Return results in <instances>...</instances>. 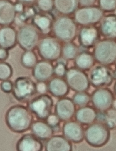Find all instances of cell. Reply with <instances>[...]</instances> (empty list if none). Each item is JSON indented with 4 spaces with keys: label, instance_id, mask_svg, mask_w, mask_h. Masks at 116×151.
Here are the masks:
<instances>
[{
    "label": "cell",
    "instance_id": "cell-1",
    "mask_svg": "<svg viewBox=\"0 0 116 151\" xmlns=\"http://www.w3.org/2000/svg\"><path fill=\"white\" fill-rule=\"evenodd\" d=\"M32 114L28 108L22 105L12 106L6 113L5 121L6 125L15 133L26 132L31 129L34 122Z\"/></svg>",
    "mask_w": 116,
    "mask_h": 151
},
{
    "label": "cell",
    "instance_id": "cell-2",
    "mask_svg": "<svg viewBox=\"0 0 116 151\" xmlns=\"http://www.w3.org/2000/svg\"><path fill=\"white\" fill-rule=\"evenodd\" d=\"M52 29L58 40L65 43L73 41L78 33L75 21L66 16H60L57 18L53 22Z\"/></svg>",
    "mask_w": 116,
    "mask_h": 151
},
{
    "label": "cell",
    "instance_id": "cell-3",
    "mask_svg": "<svg viewBox=\"0 0 116 151\" xmlns=\"http://www.w3.org/2000/svg\"><path fill=\"white\" fill-rule=\"evenodd\" d=\"M110 138V129L102 122H95L85 129V140L92 147H102L108 143Z\"/></svg>",
    "mask_w": 116,
    "mask_h": 151
},
{
    "label": "cell",
    "instance_id": "cell-4",
    "mask_svg": "<svg viewBox=\"0 0 116 151\" xmlns=\"http://www.w3.org/2000/svg\"><path fill=\"white\" fill-rule=\"evenodd\" d=\"M93 56L99 64L110 66L116 63V40L104 39L94 47Z\"/></svg>",
    "mask_w": 116,
    "mask_h": 151
},
{
    "label": "cell",
    "instance_id": "cell-5",
    "mask_svg": "<svg viewBox=\"0 0 116 151\" xmlns=\"http://www.w3.org/2000/svg\"><path fill=\"white\" fill-rule=\"evenodd\" d=\"M37 93V84L29 77H18L13 83L12 95L20 102L30 101Z\"/></svg>",
    "mask_w": 116,
    "mask_h": 151
},
{
    "label": "cell",
    "instance_id": "cell-6",
    "mask_svg": "<svg viewBox=\"0 0 116 151\" xmlns=\"http://www.w3.org/2000/svg\"><path fill=\"white\" fill-rule=\"evenodd\" d=\"M54 100L46 93L34 97L28 102V108L31 112L41 120H46L51 114Z\"/></svg>",
    "mask_w": 116,
    "mask_h": 151
},
{
    "label": "cell",
    "instance_id": "cell-7",
    "mask_svg": "<svg viewBox=\"0 0 116 151\" xmlns=\"http://www.w3.org/2000/svg\"><path fill=\"white\" fill-rule=\"evenodd\" d=\"M114 70L109 66L98 64L94 66L88 74L90 84L96 88H108L113 83Z\"/></svg>",
    "mask_w": 116,
    "mask_h": 151
},
{
    "label": "cell",
    "instance_id": "cell-8",
    "mask_svg": "<svg viewBox=\"0 0 116 151\" xmlns=\"http://www.w3.org/2000/svg\"><path fill=\"white\" fill-rule=\"evenodd\" d=\"M37 49L41 58L51 62L59 60L61 55L62 47L57 38L47 37L40 40Z\"/></svg>",
    "mask_w": 116,
    "mask_h": 151
},
{
    "label": "cell",
    "instance_id": "cell-9",
    "mask_svg": "<svg viewBox=\"0 0 116 151\" xmlns=\"http://www.w3.org/2000/svg\"><path fill=\"white\" fill-rule=\"evenodd\" d=\"M104 17V12L99 6L82 7L76 11L75 21L83 26H91L100 23Z\"/></svg>",
    "mask_w": 116,
    "mask_h": 151
},
{
    "label": "cell",
    "instance_id": "cell-10",
    "mask_svg": "<svg viewBox=\"0 0 116 151\" xmlns=\"http://www.w3.org/2000/svg\"><path fill=\"white\" fill-rule=\"evenodd\" d=\"M115 100L114 93L108 88H97L91 95V102L98 111L106 112L112 109Z\"/></svg>",
    "mask_w": 116,
    "mask_h": 151
},
{
    "label": "cell",
    "instance_id": "cell-11",
    "mask_svg": "<svg viewBox=\"0 0 116 151\" xmlns=\"http://www.w3.org/2000/svg\"><path fill=\"white\" fill-rule=\"evenodd\" d=\"M38 30L31 24L23 25L17 32V42L23 50L32 51L39 42Z\"/></svg>",
    "mask_w": 116,
    "mask_h": 151
},
{
    "label": "cell",
    "instance_id": "cell-12",
    "mask_svg": "<svg viewBox=\"0 0 116 151\" xmlns=\"http://www.w3.org/2000/svg\"><path fill=\"white\" fill-rule=\"evenodd\" d=\"M65 78L70 88L76 93L86 91L90 88L91 84L88 76L77 68L68 69Z\"/></svg>",
    "mask_w": 116,
    "mask_h": 151
},
{
    "label": "cell",
    "instance_id": "cell-13",
    "mask_svg": "<svg viewBox=\"0 0 116 151\" xmlns=\"http://www.w3.org/2000/svg\"><path fill=\"white\" fill-rule=\"evenodd\" d=\"M99 29L94 26H84L78 32V41L80 45L85 49L94 47L101 41Z\"/></svg>",
    "mask_w": 116,
    "mask_h": 151
},
{
    "label": "cell",
    "instance_id": "cell-14",
    "mask_svg": "<svg viewBox=\"0 0 116 151\" xmlns=\"http://www.w3.org/2000/svg\"><path fill=\"white\" fill-rule=\"evenodd\" d=\"M62 130L63 136L73 143H81L85 139V129L77 121L66 122L63 126Z\"/></svg>",
    "mask_w": 116,
    "mask_h": 151
},
{
    "label": "cell",
    "instance_id": "cell-15",
    "mask_svg": "<svg viewBox=\"0 0 116 151\" xmlns=\"http://www.w3.org/2000/svg\"><path fill=\"white\" fill-rule=\"evenodd\" d=\"M55 113L61 121H70L76 112V105L72 99L68 97L60 99L55 105Z\"/></svg>",
    "mask_w": 116,
    "mask_h": 151
},
{
    "label": "cell",
    "instance_id": "cell-16",
    "mask_svg": "<svg viewBox=\"0 0 116 151\" xmlns=\"http://www.w3.org/2000/svg\"><path fill=\"white\" fill-rule=\"evenodd\" d=\"M43 148L41 141L31 133L24 134L16 144V151H43Z\"/></svg>",
    "mask_w": 116,
    "mask_h": 151
},
{
    "label": "cell",
    "instance_id": "cell-17",
    "mask_svg": "<svg viewBox=\"0 0 116 151\" xmlns=\"http://www.w3.org/2000/svg\"><path fill=\"white\" fill-rule=\"evenodd\" d=\"M101 35L105 39L116 40V14L104 16L100 22L99 28Z\"/></svg>",
    "mask_w": 116,
    "mask_h": 151
},
{
    "label": "cell",
    "instance_id": "cell-18",
    "mask_svg": "<svg viewBox=\"0 0 116 151\" xmlns=\"http://www.w3.org/2000/svg\"><path fill=\"white\" fill-rule=\"evenodd\" d=\"M54 66L49 61H40L32 69V75L39 82L45 83L50 80L54 74Z\"/></svg>",
    "mask_w": 116,
    "mask_h": 151
},
{
    "label": "cell",
    "instance_id": "cell-19",
    "mask_svg": "<svg viewBox=\"0 0 116 151\" xmlns=\"http://www.w3.org/2000/svg\"><path fill=\"white\" fill-rule=\"evenodd\" d=\"M45 151H73L71 142L61 135L53 136L45 144Z\"/></svg>",
    "mask_w": 116,
    "mask_h": 151
},
{
    "label": "cell",
    "instance_id": "cell-20",
    "mask_svg": "<svg viewBox=\"0 0 116 151\" xmlns=\"http://www.w3.org/2000/svg\"><path fill=\"white\" fill-rule=\"evenodd\" d=\"M49 93L56 98H65L70 92V87L66 81L59 77L53 78L49 81L48 85Z\"/></svg>",
    "mask_w": 116,
    "mask_h": 151
},
{
    "label": "cell",
    "instance_id": "cell-21",
    "mask_svg": "<svg viewBox=\"0 0 116 151\" xmlns=\"http://www.w3.org/2000/svg\"><path fill=\"white\" fill-rule=\"evenodd\" d=\"M16 15L12 2L6 0L0 1V24L1 26H9L12 24Z\"/></svg>",
    "mask_w": 116,
    "mask_h": 151
},
{
    "label": "cell",
    "instance_id": "cell-22",
    "mask_svg": "<svg viewBox=\"0 0 116 151\" xmlns=\"http://www.w3.org/2000/svg\"><path fill=\"white\" fill-rule=\"evenodd\" d=\"M31 129L32 134L43 141L49 140L55 132L53 128L47 122L41 120L34 121Z\"/></svg>",
    "mask_w": 116,
    "mask_h": 151
},
{
    "label": "cell",
    "instance_id": "cell-23",
    "mask_svg": "<svg viewBox=\"0 0 116 151\" xmlns=\"http://www.w3.org/2000/svg\"><path fill=\"white\" fill-rule=\"evenodd\" d=\"M75 116L78 122L84 125L89 126L97 121V111L94 107L86 106L79 108Z\"/></svg>",
    "mask_w": 116,
    "mask_h": 151
},
{
    "label": "cell",
    "instance_id": "cell-24",
    "mask_svg": "<svg viewBox=\"0 0 116 151\" xmlns=\"http://www.w3.org/2000/svg\"><path fill=\"white\" fill-rule=\"evenodd\" d=\"M17 42V32L12 27L5 26L0 30L1 48L8 50L16 45Z\"/></svg>",
    "mask_w": 116,
    "mask_h": 151
},
{
    "label": "cell",
    "instance_id": "cell-25",
    "mask_svg": "<svg viewBox=\"0 0 116 151\" xmlns=\"http://www.w3.org/2000/svg\"><path fill=\"white\" fill-rule=\"evenodd\" d=\"M95 62L93 54L84 51L78 54L75 58L74 63L76 68L82 71H88L94 67Z\"/></svg>",
    "mask_w": 116,
    "mask_h": 151
},
{
    "label": "cell",
    "instance_id": "cell-26",
    "mask_svg": "<svg viewBox=\"0 0 116 151\" xmlns=\"http://www.w3.org/2000/svg\"><path fill=\"white\" fill-rule=\"evenodd\" d=\"M32 25L43 34L49 33L52 28L53 24L50 16L39 13H37L32 18Z\"/></svg>",
    "mask_w": 116,
    "mask_h": 151
},
{
    "label": "cell",
    "instance_id": "cell-27",
    "mask_svg": "<svg viewBox=\"0 0 116 151\" xmlns=\"http://www.w3.org/2000/svg\"><path fill=\"white\" fill-rule=\"evenodd\" d=\"M78 4V1L77 0L54 1V6L56 10L64 15H69L75 12Z\"/></svg>",
    "mask_w": 116,
    "mask_h": 151
},
{
    "label": "cell",
    "instance_id": "cell-28",
    "mask_svg": "<svg viewBox=\"0 0 116 151\" xmlns=\"http://www.w3.org/2000/svg\"><path fill=\"white\" fill-rule=\"evenodd\" d=\"M38 62L36 54L33 51H25L21 56V64L25 68L33 69Z\"/></svg>",
    "mask_w": 116,
    "mask_h": 151
},
{
    "label": "cell",
    "instance_id": "cell-29",
    "mask_svg": "<svg viewBox=\"0 0 116 151\" xmlns=\"http://www.w3.org/2000/svg\"><path fill=\"white\" fill-rule=\"evenodd\" d=\"M79 53L78 48L72 42L65 43L62 47V54L66 60L75 59Z\"/></svg>",
    "mask_w": 116,
    "mask_h": 151
},
{
    "label": "cell",
    "instance_id": "cell-30",
    "mask_svg": "<svg viewBox=\"0 0 116 151\" xmlns=\"http://www.w3.org/2000/svg\"><path fill=\"white\" fill-rule=\"evenodd\" d=\"M37 14L36 11L33 6L25 7L23 12L16 15L15 21L16 24L21 25L29 19L33 18Z\"/></svg>",
    "mask_w": 116,
    "mask_h": 151
},
{
    "label": "cell",
    "instance_id": "cell-31",
    "mask_svg": "<svg viewBox=\"0 0 116 151\" xmlns=\"http://www.w3.org/2000/svg\"><path fill=\"white\" fill-rule=\"evenodd\" d=\"M73 101L76 106L80 107L88 106L91 101V96L86 91L78 92L73 95Z\"/></svg>",
    "mask_w": 116,
    "mask_h": 151
},
{
    "label": "cell",
    "instance_id": "cell-32",
    "mask_svg": "<svg viewBox=\"0 0 116 151\" xmlns=\"http://www.w3.org/2000/svg\"><path fill=\"white\" fill-rule=\"evenodd\" d=\"M13 70L10 64L6 62H1L0 63V80L1 81L7 80L13 75Z\"/></svg>",
    "mask_w": 116,
    "mask_h": 151
},
{
    "label": "cell",
    "instance_id": "cell-33",
    "mask_svg": "<svg viewBox=\"0 0 116 151\" xmlns=\"http://www.w3.org/2000/svg\"><path fill=\"white\" fill-rule=\"evenodd\" d=\"M68 70L65 59H59L54 66V74L57 77L62 78L65 77Z\"/></svg>",
    "mask_w": 116,
    "mask_h": 151
},
{
    "label": "cell",
    "instance_id": "cell-34",
    "mask_svg": "<svg viewBox=\"0 0 116 151\" xmlns=\"http://www.w3.org/2000/svg\"><path fill=\"white\" fill-rule=\"evenodd\" d=\"M98 5L104 12L116 11V0H99Z\"/></svg>",
    "mask_w": 116,
    "mask_h": 151
},
{
    "label": "cell",
    "instance_id": "cell-35",
    "mask_svg": "<svg viewBox=\"0 0 116 151\" xmlns=\"http://www.w3.org/2000/svg\"><path fill=\"white\" fill-rule=\"evenodd\" d=\"M38 8L43 12H49L54 6V1L40 0L37 2Z\"/></svg>",
    "mask_w": 116,
    "mask_h": 151
},
{
    "label": "cell",
    "instance_id": "cell-36",
    "mask_svg": "<svg viewBox=\"0 0 116 151\" xmlns=\"http://www.w3.org/2000/svg\"><path fill=\"white\" fill-rule=\"evenodd\" d=\"M60 121L56 113L51 114L46 120L47 122L53 128L55 132L56 130L59 131Z\"/></svg>",
    "mask_w": 116,
    "mask_h": 151
},
{
    "label": "cell",
    "instance_id": "cell-37",
    "mask_svg": "<svg viewBox=\"0 0 116 151\" xmlns=\"http://www.w3.org/2000/svg\"><path fill=\"white\" fill-rule=\"evenodd\" d=\"M1 89L3 93H12L13 83L9 80L1 81Z\"/></svg>",
    "mask_w": 116,
    "mask_h": 151
},
{
    "label": "cell",
    "instance_id": "cell-38",
    "mask_svg": "<svg viewBox=\"0 0 116 151\" xmlns=\"http://www.w3.org/2000/svg\"><path fill=\"white\" fill-rule=\"evenodd\" d=\"M37 93L41 94L46 93L47 91L48 90V87L47 85H46L45 83H38L37 84Z\"/></svg>",
    "mask_w": 116,
    "mask_h": 151
},
{
    "label": "cell",
    "instance_id": "cell-39",
    "mask_svg": "<svg viewBox=\"0 0 116 151\" xmlns=\"http://www.w3.org/2000/svg\"><path fill=\"white\" fill-rule=\"evenodd\" d=\"M96 1L95 0H91V1H78V4L81 5V6L83 7H88L94 6V4L96 3Z\"/></svg>",
    "mask_w": 116,
    "mask_h": 151
},
{
    "label": "cell",
    "instance_id": "cell-40",
    "mask_svg": "<svg viewBox=\"0 0 116 151\" xmlns=\"http://www.w3.org/2000/svg\"><path fill=\"white\" fill-rule=\"evenodd\" d=\"M9 57V52L6 49L1 48L0 49V60L1 62L6 60Z\"/></svg>",
    "mask_w": 116,
    "mask_h": 151
},
{
    "label": "cell",
    "instance_id": "cell-41",
    "mask_svg": "<svg viewBox=\"0 0 116 151\" xmlns=\"http://www.w3.org/2000/svg\"><path fill=\"white\" fill-rule=\"evenodd\" d=\"M24 6L25 5L23 3H21L20 1L15 3V5H14V7H15V10H16V13L19 14V13L23 12L24 9H25Z\"/></svg>",
    "mask_w": 116,
    "mask_h": 151
},
{
    "label": "cell",
    "instance_id": "cell-42",
    "mask_svg": "<svg viewBox=\"0 0 116 151\" xmlns=\"http://www.w3.org/2000/svg\"><path fill=\"white\" fill-rule=\"evenodd\" d=\"M21 3H23L24 5L25 4H28V5H31L34 3V1H20Z\"/></svg>",
    "mask_w": 116,
    "mask_h": 151
},
{
    "label": "cell",
    "instance_id": "cell-43",
    "mask_svg": "<svg viewBox=\"0 0 116 151\" xmlns=\"http://www.w3.org/2000/svg\"><path fill=\"white\" fill-rule=\"evenodd\" d=\"M113 91H114V94L116 96V80L115 81L114 83V86H113Z\"/></svg>",
    "mask_w": 116,
    "mask_h": 151
},
{
    "label": "cell",
    "instance_id": "cell-44",
    "mask_svg": "<svg viewBox=\"0 0 116 151\" xmlns=\"http://www.w3.org/2000/svg\"><path fill=\"white\" fill-rule=\"evenodd\" d=\"M113 109H115L116 110V99L115 100V102H114V105H113Z\"/></svg>",
    "mask_w": 116,
    "mask_h": 151
},
{
    "label": "cell",
    "instance_id": "cell-45",
    "mask_svg": "<svg viewBox=\"0 0 116 151\" xmlns=\"http://www.w3.org/2000/svg\"><path fill=\"white\" fill-rule=\"evenodd\" d=\"M115 70H116V63L115 64Z\"/></svg>",
    "mask_w": 116,
    "mask_h": 151
}]
</instances>
